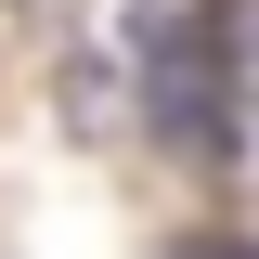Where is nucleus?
Instances as JSON below:
<instances>
[{"instance_id": "f257e3e1", "label": "nucleus", "mask_w": 259, "mask_h": 259, "mask_svg": "<svg viewBox=\"0 0 259 259\" xmlns=\"http://www.w3.org/2000/svg\"><path fill=\"white\" fill-rule=\"evenodd\" d=\"M156 143L194 168L233 156V0H194L182 26H156Z\"/></svg>"}]
</instances>
